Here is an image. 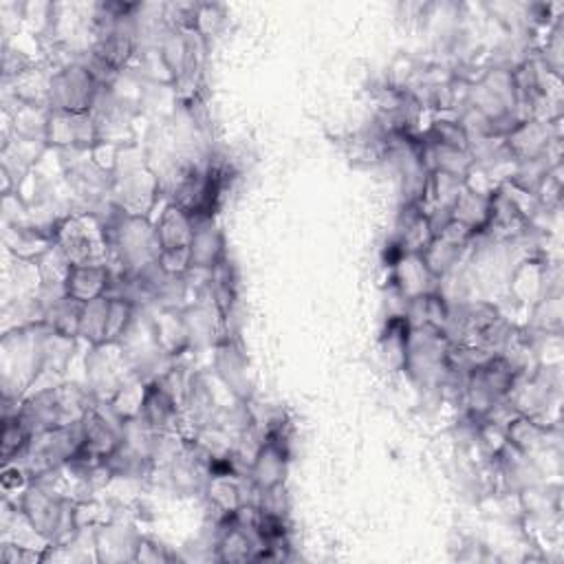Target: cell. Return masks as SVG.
Here are the masks:
<instances>
[{
	"label": "cell",
	"mask_w": 564,
	"mask_h": 564,
	"mask_svg": "<svg viewBox=\"0 0 564 564\" xmlns=\"http://www.w3.org/2000/svg\"><path fill=\"white\" fill-rule=\"evenodd\" d=\"M108 238V267L112 273H141L161 256L154 223L130 216L119 207L104 220Z\"/></svg>",
	"instance_id": "obj_1"
},
{
	"label": "cell",
	"mask_w": 564,
	"mask_h": 564,
	"mask_svg": "<svg viewBox=\"0 0 564 564\" xmlns=\"http://www.w3.org/2000/svg\"><path fill=\"white\" fill-rule=\"evenodd\" d=\"M97 403V397L86 386L57 383L46 386L20 401L18 419L31 434L77 423Z\"/></svg>",
	"instance_id": "obj_2"
},
{
	"label": "cell",
	"mask_w": 564,
	"mask_h": 564,
	"mask_svg": "<svg viewBox=\"0 0 564 564\" xmlns=\"http://www.w3.org/2000/svg\"><path fill=\"white\" fill-rule=\"evenodd\" d=\"M29 524L48 542L66 544L79 533L77 500L62 494L46 480H33L15 502Z\"/></svg>",
	"instance_id": "obj_3"
},
{
	"label": "cell",
	"mask_w": 564,
	"mask_h": 564,
	"mask_svg": "<svg viewBox=\"0 0 564 564\" xmlns=\"http://www.w3.org/2000/svg\"><path fill=\"white\" fill-rule=\"evenodd\" d=\"M449 348L445 330L432 324L410 326L403 370L419 388H441L449 375Z\"/></svg>",
	"instance_id": "obj_4"
},
{
	"label": "cell",
	"mask_w": 564,
	"mask_h": 564,
	"mask_svg": "<svg viewBox=\"0 0 564 564\" xmlns=\"http://www.w3.org/2000/svg\"><path fill=\"white\" fill-rule=\"evenodd\" d=\"M520 370L502 355H489L485 361L474 366L465 379L463 405L469 419L478 421L491 412L496 405L507 401L509 390L513 388Z\"/></svg>",
	"instance_id": "obj_5"
},
{
	"label": "cell",
	"mask_w": 564,
	"mask_h": 564,
	"mask_svg": "<svg viewBox=\"0 0 564 564\" xmlns=\"http://www.w3.org/2000/svg\"><path fill=\"white\" fill-rule=\"evenodd\" d=\"M53 245L70 264H108L106 225L90 212H70L53 223Z\"/></svg>",
	"instance_id": "obj_6"
},
{
	"label": "cell",
	"mask_w": 564,
	"mask_h": 564,
	"mask_svg": "<svg viewBox=\"0 0 564 564\" xmlns=\"http://www.w3.org/2000/svg\"><path fill=\"white\" fill-rule=\"evenodd\" d=\"M82 441H84L82 421L64 427L46 430V432L33 434L26 449L13 463H18L31 476V480H40L62 469L64 465H68L79 454Z\"/></svg>",
	"instance_id": "obj_7"
},
{
	"label": "cell",
	"mask_w": 564,
	"mask_h": 564,
	"mask_svg": "<svg viewBox=\"0 0 564 564\" xmlns=\"http://www.w3.org/2000/svg\"><path fill=\"white\" fill-rule=\"evenodd\" d=\"M161 194L159 176L145 163L126 165L123 172L112 170L110 200L130 216H148Z\"/></svg>",
	"instance_id": "obj_8"
},
{
	"label": "cell",
	"mask_w": 564,
	"mask_h": 564,
	"mask_svg": "<svg viewBox=\"0 0 564 564\" xmlns=\"http://www.w3.org/2000/svg\"><path fill=\"white\" fill-rule=\"evenodd\" d=\"M132 377V366L119 344L93 346L86 357V379L88 388L99 401H110Z\"/></svg>",
	"instance_id": "obj_9"
},
{
	"label": "cell",
	"mask_w": 564,
	"mask_h": 564,
	"mask_svg": "<svg viewBox=\"0 0 564 564\" xmlns=\"http://www.w3.org/2000/svg\"><path fill=\"white\" fill-rule=\"evenodd\" d=\"M99 88L101 86L84 64L68 62L59 66L53 75L48 110L90 112Z\"/></svg>",
	"instance_id": "obj_10"
},
{
	"label": "cell",
	"mask_w": 564,
	"mask_h": 564,
	"mask_svg": "<svg viewBox=\"0 0 564 564\" xmlns=\"http://www.w3.org/2000/svg\"><path fill=\"white\" fill-rule=\"evenodd\" d=\"M99 143V130L90 112L48 110L44 145L57 148L62 152H93Z\"/></svg>",
	"instance_id": "obj_11"
},
{
	"label": "cell",
	"mask_w": 564,
	"mask_h": 564,
	"mask_svg": "<svg viewBox=\"0 0 564 564\" xmlns=\"http://www.w3.org/2000/svg\"><path fill=\"white\" fill-rule=\"evenodd\" d=\"M560 117L557 119H522L502 139L513 161H524L546 154L560 143Z\"/></svg>",
	"instance_id": "obj_12"
},
{
	"label": "cell",
	"mask_w": 564,
	"mask_h": 564,
	"mask_svg": "<svg viewBox=\"0 0 564 564\" xmlns=\"http://www.w3.org/2000/svg\"><path fill=\"white\" fill-rule=\"evenodd\" d=\"M214 368L220 381L231 390L236 401L247 403L251 397V381L247 375V357L234 337H223L214 346Z\"/></svg>",
	"instance_id": "obj_13"
},
{
	"label": "cell",
	"mask_w": 564,
	"mask_h": 564,
	"mask_svg": "<svg viewBox=\"0 0 564 564\" xmlns=\"http://www.w3.org/2000/svg\"><path fill=\"white\" fill-rule=\"evenodd\" d=\"M392 286L401 300H412L438 291V280L425 267L421 253H403L392 267Z\"/></svg>",
	"instance_id": "obj_14"
},
{
	"label": "cell",
	"mask_w": 564,
	"mask_h": 564,
	"mask_svg": "<svg viewBox=\"0 0 564 564\" xmlns=\"http://www.w3.org/2000/svg\"><path fill=\"white\" fill-rule=\"evenodd\" d=\"M289 447L264 438V443L260 445L258 454L253 456L247 476L249 480L262 491V489H271L278 485H284L286 474H289Z\"/></svg>",
	"instance_id": "obj_15"
},
{
	"label": "cell",
	"mask_w": 564,
	"mask_h": 564,
	"mask_svg": "<svg viewBox=\"0 0 564 564\" xmlns=\"http://www.w3.org/2000/svg\"><path fill=\"white\" fill-rule=\"evenodd\" d=\"M141 535L123 522H104L95 527V557L99 562H134Z\"/></svg>",
	"instance_id": "obj_16"
},
{
	"label": "cell",
	"mask_w": 564,
	"mask_h": 564,
	"mask_svg": "<svg viewBox=\"0 0 564 564\" xmlns=\"http://www.w3.org/2000/svg\"><path fill=\"white\" fill-rule=\"evenodd\" d=\"M192 223H194V236L189 242V269L212 271L227 256L223 231L216 227L214 218H203Z\"/></svg>",
	"instance_id": "obj_17"
},
{
	"label": "cell",
	"mask_w": 564,
	"mask_h": 564,
	"mask_svg": "<svg viewBox=\"0 0 564 564\" xmlns=\"http://www.w3.org/2000/svg\"><path fill=\"white\" fill-rule=\"evenodd\" d=\"M557 427L553 425H542L524 414H513L505 423V438L509 445H513L518 452L540 458L549 447H551V436Z\"/></svg>",
	"instance_id": "obj_18"
},
{
	"label": "cell",
	"mask_w": 564,
	"mask_h": 564,
	"mask_svg": "<svg viewBox=\"0 0 564 564\" xmlns=\"http://www.w3.org/2000/svg\"><path fill=\"white\" fill-rule=\"evenodd\" d=\"M139 416L154 432H181L183 410L156 381H150L145 386V397Z\"/></svg>",
	"instance_id": "obj_19"
},
{
	"label": "cell",
	"mask_w": 564,
	"mask_h": 564,
	"mask_svg": "<svg viewBox=\"0 0 564 564\" xmlns=\"http://www.w3.org/2000/svg\"><path fill=\"white\" fill-rule=\"evenodd\" d=\"M207 293L212 295L214 304L218 306L223 322H225V333L229 335V322L234 319V308L238 302V275H236V267L229 260V256H225L212 271H209V282H207Z\"/></svg>",
	"instance_id": "obj_20"
},
{
	"label": "cell",
	"mask_w": 564,
	"mask_h": 564,
	"mask_svg": "<svg viewBox=\"0 0 564 564\" xmlns=\"http://www.w3.org/2000/svg\"><path fill=\"white\" fill-rule=\"evenodd\" d=\"M489 218H491L489 194H482L465 183L452 207V220L465 225L474 236H480L487 231Z\"/></svg>",
	"instance_id": "obj_21"
},
{
	"label": "cell",
	"mask_w": 564,
	"mask_h": 564,
	"mask_svg": "<svg viewBox=\"0 0 564 564\" xmlns=\"http://www.w3.org/2000/svg\"><path fill=\"white\" fill-rule=\"evenodd\" d=\"M112 271L108 264H73L66 278V295L79 302H90L108 293Z\"/></svg>",
	"instance_id": "obj_22"
},
{
	"label": "cell",
	"mask_w": 564,
	"mask_h": 564,
	"mask_svg": "<svg viewBox=\"0 0 564 564\" xmlns=\"http://www.w3.org/2000/svg\"><path fill=\"white\" fill-rule=\"evenodd\" d=\"M154 231H156V240H159L161 251L185 249L192 242L194 223L183 209L167 203L165 209L161 212L159 220L154 223Z\"/></svg>",
	"instance_id": "obj_23"
},
{
	"label": "cell",
	"mask_w": 564,
	"mask_h": 564,
	"mask_svg": "<svg viewBox=\"0 0 564 564\" xmlns=\"http://www.w3.org/2000/svg\"><path fill=\"white\" fill-rule=\"evenodd\" d=\"M82 311L84 302L73 300L70 295H62L44 304V324L66 339H79Z\"/></svg>",
	"instance_id": "obj_24"
},
{
	"label": "cell",
	"mask_w": 564,
	"mask_h": 564,
	"mask_svg": "<svg viewBox=\"0 0 564 564\" xmlns=\"http://www.w3.org/2000/svg\"><path fill=\"white\" fill-rule=\"evenodd\" d=\"M471 251V247L458 245L447 240L445 236H434L430 240V245L423 249L421 258L425 262V267L430 269V273L441 280L443 275H447L449 271H454L458 264H463L465 256Z\"/></svg>",
	"instance_id": "obj_25"
},
{
	"label": "cell",
	"mask_w": 564,
	"mask_h": 564,
	"mask_svg": "<svg viewBox=\"0 0 564 564\" xmlns=\"http://www.w3.org/2000/svg\"><path fill=\"white\" fill-rule=\"evenodd\" d=\"M242 478L245 474L209 476L205 485V496L212 509L218 513V518L234 513L242 507Z\"/></svg>",
	"instance_id": "obj_26"
},
{
	"label": "cell",
	"mask_w": 564,
	"mask_h": 564,
	"mask_svg": "<svg viewBox=\"0 0 564 564\" xmlns=\"http://www.w3.org/2000/svg\"><path fill=\"white\" fill-rule=\"evenodd\" d=\"M108 306L110 297L101 295L90 302H84L82 322H79V339L90 346L106 344V326H108Z\"/></svg>",
	"instance_id": "obj_27"
},
{
	"label": "cell",
	"mask_w": 564,
	"mask_h": 564,
	"mask_svg": "<svg viewBox=\"0 0 564 564\" xmlns=\"http://www.w3.org/2000/svg\"><path fill=\"white\" fill-rule=\"evenodd\" d=\"M421 137L425 141H432V143H441V145H447V148L469 152V139H467V132H465V128L460 126L458 119L438 117V119L430 121V126L421 132Z\"/></svg>",
	"instance_id": "obj_28"
},
{
	"label": "cell",
	"mask_w": 564,
	"mask_h": 564,
	"mask_svg": "<svg viewBox=\"0 0 564 564\" xmlns=\"http://www.w3.org/2000/svg\"><path fill=\"white\" fill-rule=\"evenodd\" d=\"M31 432L24 427V423L15 416H7L2 419V463H13L20 458V454L26 449L29 441H31Z\"/></svg>",
	"instance_id": "obj_29"
},
{
	"label": "cell",
	"mask_w": 564,
	"mask_h": 564,
	"mask_svg": "<svg viewBox=\"0 0 564 564\" xmlns=\"http://www.w3.org/2000/svg\"><path fill=\"white\" fill-rule=\"evenodd\" d=\"M137 315V306L128 300L110 297L108 306V326H106V344H119L128 333L132 319Z\"/></svg>",
	"instance_id": "obj_30"
},
{
	"label": "cell",
	"mask_w": 564,
	"mask_h": 564,
	"mask_svg": "<svg viewBox=\"0 0 564 564\" xmlns=\"http://www.w3.org/2000/svg\"><path fill=\"white\" fill-rule=\"evenodd\" d=\"M0 560L7 562V564L44 562V560H46V551H37V549H29V546H20V544H15V542H4V540H2Z\"/></svg>",
	"instance_id": "obj_31"
},
{
	"label": "cell",
	"mask_w": 564,
	"mask_h": 564,
	"mask_svg": "<svg viewBox=\"0 0 564 564\" xmlns=\"http://www.w3.org/2000/svg\"><path fill=\"white\" fill-rule=\"evenodd\" d=\"M159 264L170 275H185L189 271V247L185 249H167L161 251Z\"/></svg>",
	"instance_id": "obj_32"
},
{
	"label": "cell",
	"mask_w": 564,
	"mask_h": 564,
	"mask_svg": "<svg viewBox=\"0 0 564 564\" xmlns=\"http://www.w3.org/2000/svg\"><path fill=\"white\" fill-rule=\"evenodd\" d=\"M31 476L18 465V463H4V469H2V489L4 494H22L29 485H31Z\"/></svg>",
	"instance_id": "obj_33"
},
{
	"label": "cell",
	"mask_w": 564,
	"mask_h": 564,
	"mask_svg": "<svg viewBox=\"0 0 564 564\" xmlns=\"http://www.w3.org/2000/svg\"><path fill=\"white\" fill-rule=\"evenodd\" d=\"M170 560H176V555H172V553H170L165 546H161L159 542H154V540L141 535L139 546H137L134 562H170Z\"/></svg>",
	"instance_id": "obj_34"
}]
</instances>
